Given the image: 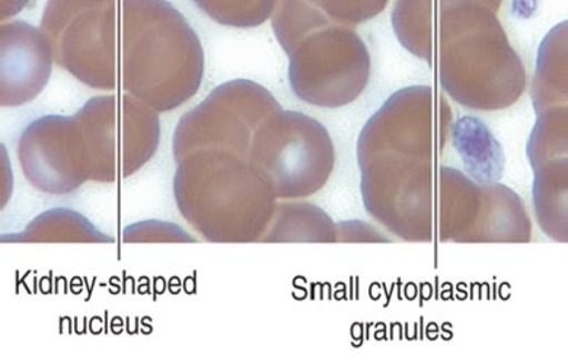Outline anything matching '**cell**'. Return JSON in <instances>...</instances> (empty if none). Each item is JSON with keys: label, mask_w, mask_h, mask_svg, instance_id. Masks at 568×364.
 <instances>
[{"label": "cell", "mask_w": 568, "mask_h": 364, "mask_svg": "<svg viewBox=\"0 0 568 364\" xmlns=\"http://www.w3.org/2000/svg\"><path fill=\"white\" fill-rule=\"evenodd\" d=\"M176 163L175 202L194 231L209 242L261 241L276 193L248 160L206 149Z\"/></svg>", "instance_id": "obj_3"}, {"label": "cell", "mask_w": 568, "mask_h": 364, "mask_svg": "<svg viewBox=\"0 0 568 364\" xmlns=\"http://www.w3.org/2000/svg\"><path fill=\"white\" fill-rule=\"evenodd\" d=\"M72 117L44 115L32 121L18 142L26 179L48 194H69L85 184Z\"/></svg>", "instance_id": "obj_9"}, {"label": "cell", "mask_w": 568, "mask_h": 364, "mask_svg": "<svg viewBox=\"0 0 568 364\" xmlns=\"http://www.w3.org/2000/svg\"><path fill=\"white\" fill-rule=\"evenodd\" d=\"M479 2L486 4V7L490 8L491 11L497 12L501 7L503 0H479Z\"/></svg>", "instance_id": "obj_18"}, {"label": "cell", "mask_w": 568, "mask_h": 364, "mask_svg": "<svg viewBox=\"0 0 568 364\" xmlns=\"http://www.w3.org/2000/svg\"><path fill=\"white\" fill-rule=\"evenodd\" d=\"M435 0H397L393 13L398 40L428 63L435 55Z\"/></svg>", "instance_id": "obj_13"}, {"label": "cell", "mask_w": 568, "mask_h": 364, "mask_svg": "<svg viewBox=\"0 0 568 364\" xmlns=\"http://www.w3.org/2000/svg\"><path fill=\"white\" fill-rule=\"evenodd\" d=\"M454 140L469 174L484 182L500 179L505 162L501 148L481 121L474 117L459 120L454 129Z\"/></svg>", "instance_id": "obj_12"}, {"label": "cell", "mask_w": 568, "mask_h": 364, "mask_svg": "<svg viewBox=\"0 0 568 364\" xmlns=\"http://www.w3.org/2000/svg\"><path fill=\"white\" fill-rule=\"evenodd\" d=\"M325 17L343 26L353 27L379 16L389 0H305Z\"/></svg>", "instance_id": "obj_15"}, {"label": "cell", "mask_w": 568, "mask_h": 364, "mask_svg": "<svg viewBox=\"0 0 568 364\" xmlns=\"http://www.w3.org/2000/svg\"><path fill=\"white\" fill-rule=\"evenodd\" d=\"M118 0H49L41 31L54 62L101 91L119 85Z\"/></svg>", "instance_id": "obj_6"}, {"label": "cell", "mask_w": 568, "mask_h": 364, "mask_svg": "<svg viewBox=\"0 0 568 364\" xmlns=\"http://www.w3.org/2000/svg\"><path fill=\"white\" fill-rule=\"evenodd\" d=\"M204 51L179 9L168 0H121L119 82L158 111L179 109L202 85Z\"/></svg>", "instance_id": "obj_1"}, {"label": "cell", "mask_w": 568, "mask_h": 364, "mask_svg": "<svg viewBox=\"0 0 568 364\" xmlns=\"http://www.w3.org/2000/svg\"><path fill=\"white\" fill-rule=\"evenodd\" d=\"M248 161L272 185L277 199H302L327 182L334 166V146L318 121L281 109L255 132Z\"/></svg>", "instance_id": "obj_5"}, {"label": "cell", "mask_w": 568, "mask_h": 364, "mask_svg": "<svg viewBox=\"0 0 568 364\" xmlns=\"http://www.w3.org/2000/svg\"><path fill=\"white\" fill-rule=\"evenodd\" d=\"M2 107H21L34 100L49 83L54 55L39 28L26 21L3 22Z\"/></svg>", "instance_id": "obj_10"}, {"label": "cell", "mask_w": 568, "mask_h": 364, "mask_svg": "<svg viewBox=\"0 0 568 364\" xmlns=\"http://www.w3.org/2000/svg\"><path fill=\"white\" fill-rule=\"evenodd\" d=\"M435 40L442 87L474 110L518 101L526 77L496 12L479 0H435Z\"/></svg>", "instance_id": "obj_2"}, {"label": "cell", "mask_w": 568, "mask_h": 364, "mask_svg": "<svg viewBox=\"0 0 568 364\" xmlns=\"http://www.w3.org/2000/svg\"><path fill=\"white\" fill-rule=\"evenodd\" d=\"M30 3V0H2V8H0V18L2 21L18 16Z\"/></svg>", "instance_id": "obj_17"}, {"label": "cell", "mask_w": 568, "mask_h": 364, "mask_svg": "<svg viewBox=\"0 0 568 364\" xmlns=\"http://www.w3.org/2000/svg\"><path fill=\"white\" fill-rule=\"evenodd\" d=\"M200 11L225 27L254 28L273 16L277 0H193Z\"/></svg>", "instance_id": "obj_14"}, {"label": "cell", "mask_w": 568, "mask_h": 364, "mask_svg": "<svg viewBox=\"0 0 568 364\" xmlns=\"http://www.w3.org/2000/svg\"><path fill=\"white\" fill-rule=\"evenodd\" d=\"M2 242H92L109 244L113 237L104 235L85 216L71 209L49 210L17 235L2 236Z\"/></svg>", "instance_id": "obj_11"}, {"label": "cell", "mask_w": 568, "mask_h": 364, "mask_svg": "<svg viewBox=\"0 0 568 364\" xmlns=\"http://www.w3.org/2000/svg\"><path fill=\"white\" fill-rule=\"evenodd\" d=\"M124 242H194L183 229L158 221L136 223L124 229Z\"/></svg>", "instance_id": "obj_16"}, {"label": "cell", "mask_w": 568, "mask_h": 364, "mask_svg": "<svg viewBox=\"0 0 568 364\" xmlns=\"http://www.w3.org/2000/svg\"><path fill=\"white\" fill-rule=\"evenodd\" d=\"M72 117L88 181L128 179L160 146L158 111L130 93L92 98Z\"/></svg>", "instance_id": "obj_4"}, {"label": "cell", "mask_w": 568, "mask_h": 364, "mask_svg": "<svg viewBox=\"0 0 568 364\" xmlns=\"http://www.w3.org/2000/svg\"><path fill=\"white\" fill-rule=\"evenodd\" d=\"M293 92L311 105L351 104L369 81L371 59L352 27L333 21L306 32L286 51Z\"/></svg>", "instance_id": "obj_7"}, {"label": "cell", "mask_w": 568, "mask_h": 364, "mask_svg": "<svg viewBox=\"0 0 568 364\" xmlns=\"http://www.w3.org/2000/svg\"><path fill=\"white\" fill-rule=\"evenodd\" d=\"M272 93L253 81H231L183 115L174 133V158L195 151H225L248 160L255 132L274 111L281 110Z\"/></svg>", "instance_id": "obj_8"}]
</instances>
